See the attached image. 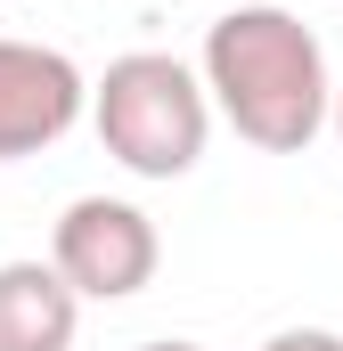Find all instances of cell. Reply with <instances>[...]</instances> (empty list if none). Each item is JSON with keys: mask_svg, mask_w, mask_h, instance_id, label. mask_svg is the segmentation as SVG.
<instances>
[{"mask_svg": "<svg viewBox=\"0 0 343 351\" xmlns=\"http://www.w3.org/2000/svg\"><path fill=\"white\" fill-rule=\"evenodd\" d=\"M261 351H343V335L335 327H278Z\"/></svg>", "mask_w": 343, "mask_h": 351, "instance_id": "cell-6", "label": "cell"}, {"mask_svg": "<svg viewBox=\"0 0 343 351\" xmlns=\"http://www.w3.org/2000/svg\"><path fill=\"white\" fill-rule=\"evenodd\" d=\"M335 139H343V82H335Z\"/></svg>", "mask_w": 343, "mask_h": 351, "instance_id": "cell-8", "label": "cell"}, {"mask_svg": "<svg viewBox=\"0 0 343 351\" xmlns=\"http://www.w3.org/2000/svg\"><path fill=\"white\" fill-rule=\"evenodd\" d=\"M90 123H98V147L123 172L188 180L204 164V139H213V90L172 49H131L90 82Z\"/></svg>", "mask_w": 343, "mask_h": 351, "instance_id": "cell-2", "label": "cell"}, {"mask_svg": "<svg viewBox=\"0 0 343 351\" xmlns=\"http://www.w3.org/2000/svg\"><path fill=\"white\" fill-rule=\"evenodd\" d=\"M204 90H213V114L261 147V156H303L327 123H335V74H327V49L319 33L294 16V8H270V0H237L213 33H204Z\"/></svg>", "mask_w": 343, "mask_h": 351, "instance_id": "cell-1", "label": "cell"}, {"mask_svg": "<svg viewBox=\"0 0 343 351\" xmlns=\"http://www.w3.org/2000/svg\"><path fill=\"white\" fill-rule=\"evenodd\" d=\"M82 294L58 262H0V351H74Z\"/></svg>", "mask_w": 343, "mask_h": 351, "instance_id": "cell-5", "label": "cell"}, {"mask_svg": "<svg viewBox=\"0 0 343 351\" xmlns=\"http://www.w3.org/2000/svg\"><path fill=\"white\" fill-rule=\"evenodd\" d=\"M90 114V82L66 49L41 41H0V164H25L58 147Z\"/></svg>", "mask_w": 343, "mask_h": 351, "instance_id": "cell-4", "label": "cell"}, {"mask_svg": "<svg viewBox=\"0 0 343 351\" xmlns=\"http://www.w3.org/2000/svg\"><path fill=\"white\" fill-rule=\"evenodd\" d=\"M139 351H204V343H180V335H164V343H139Z\"/></svg>", "mask_w": 343, "mask_h": 351, "instance_id": "cell-7", "label": "cell"}, {"mask_svg": "<svg viewBox=\"0 0 343 351\" xmlns=\"http://www.w3.org/2000/svg\"><path fill=\"white\" fill-rule=\"evenodd\" d=\"M49 262L66 269V286L82 302H131L156 278L164 245H156V221L139 204H123V196H74L58 213V229H49Z\"/></svg>", "mask_w": 343, "mask_h": 351, "instance_id": "cell-3", "label": "cell"}]
</instances>
